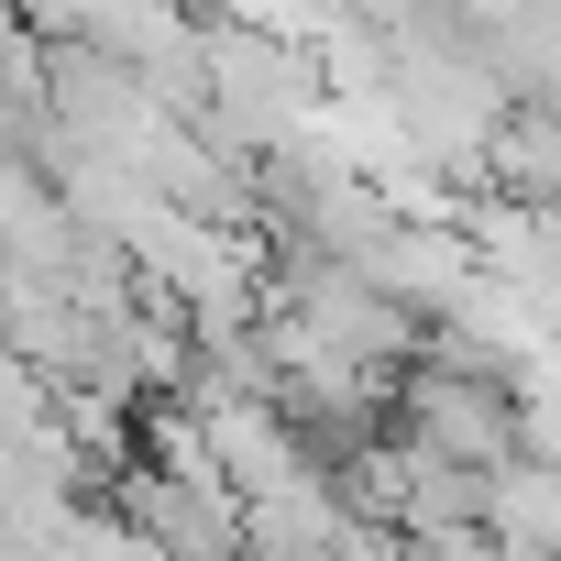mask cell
<instances>
[{
	"mask_svg": "<svg viewBox=\"0 0 561 561\" xmlns=\"http://www.w3.org/2000/svg\"><path fill=\"white\" fill-rule=\"evenodd\" d=\"M386 430L419 440V451H440V462H462V473H495L517 451V397H506V375H473V364H430L419 353L386 386Z\"/></svg>",
	"mask_w": 561,
	"mask_h": 561,
	"instance_id": "cell-1",
	"label": "cell"
},
{
	"mask_svg": "<svg viewBox=\"0 0 561 561\" xmlns=\"http://www.w3.org/2000/svg\"><path fill=\"white\" fill-rule=\"evenodd\" d=\"M473 506H484V473H462V462H440V451L408 440V506H397V539H419V528H473Z\"/></svg>",
	"mask_w": 561,
	"mask_h": 561,
	"instance_id": "cell-4",
	"label": "cell"
},
{
	"mask_svg": "<svg viewBox=\"0 0 561 561\" xmlns=\"http://www.w3.org/2000/svg\"><path fill=\"white\" fill-rule=\"evenodd\" d=\"M56 430V386L23 364V353H0V451H23V440H45Z\"/></svg>",
	"mask_w": 561,
	"mask_h": 561,
	"instance_id": "cell-6",
	"label": "cell"
},
{
	"mask_svg": "<svg viewBox=\"0 0 561 561\" xmlns=\"http://www.w3.org/2000/svg\"><path fill=\"white\" fill-rule=\"evenodd\" d=\"M506 397H517V451L528 462H561V342H539L506 375Z\"/></svg>",
	"mask_w": 561,
	"mask_h": 561,
	"instance_id": "cell-5",
	"label": "cell"
},
{
	"mask_svg": "<svg viewBox=\"0 0 561 561\" xmlns=\"http://www.w3.org/2000/svg\"><path fill=\"white\" fill-rule=\"evenodd\" d=\"M473 528H484V539H506L517 561H561V462H528V451H506V462L484 473V506H473Z\"/></svg>",
	"mask_w": 561,
	"mask_h": 561,
	"instance_id": "cell-3",
	"label": "cell"
},
{
	"mask_svg": "<svg viewBox=\"0 0 561 561\" xmlns=\"http://www.w3.org/2000/svg\"><path fill=\"white\" fill-rule=\"evenodd\" d=\"M408 561H517L506 539H484V528H419L408 539Z\"/></svg>",
	"mask_w": 561,
	"mask_h": 561,
	"instance_id": "cell-7",
	"label": "cell"
},
{
	"mask_svg": "<svg viewBox=\"0 0 561 561\" xmlns=\"http://www.w3.org/2000/svg\"><path fill=\"white\" fill-rule=\"evenodd\" d=\"M111 517H122L144 550H165V561H231V495H220V484L122 462V473H111Z\"/></svg>",
	"mask_w": 561,
	"mask_h": 561,
	"instance_id": "cell-2",
	"label": "cell"
}]
</instances>
